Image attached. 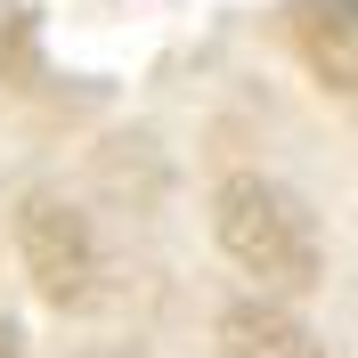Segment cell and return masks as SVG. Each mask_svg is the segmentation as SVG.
Instances as JSON below:
<instances>
[{"label":"cell","instance_id":"obj_5","mask_svg":"<svg viewBox=\"0 0 358 358\" xmlns=\"http://www.w3.org/2000/svg\"><path fill=\"white\" fill-rule=\"evenodd\" d=\"M0 358H24V334L8 326V317H0Z\"/></svg>","mask_w":358,"mask_h":358},{"label":"cell","instance_id":"obj_4","mask_svg":"<svg viewBox=\"0 0 358 358\" xmlns=\"http://www.w3.org/2000/svg\"><path fill=\"white\" fill-rule=\"evenodd\" d=\"M220 358H326L317 334L293 310H268V301H236L220 317Z\"/></svg>","mask_w":358,"mask_h":358},{"label":"cell","instance_id":"obj_1","mask_svg":"<svg viewBox=\"0 0 358 358\" xmlns=\"http://www.w3.org/2000/svg\"><path fill=\"white\" fill-rule=\"evenodd\" d=\"M212 228H220V252L245 277L277 293H310L317 285V228L301 212V196H285L277 179L261 171H236L220 179V196H212Z\"/></svg>","mask_w":358,"mask_h":358},{"label":"cell","instance_id":"obj_2","mask_svg":"<svg viewBox=\"0 0 358 358\" xmlns=\"http://www.w3.org/2000/svg\"><path fill=\"white\" fill-rule=\"evenodd\" d=\"M17 252H24V277L41 285L49 310H82L90 293H98V236L73 203L57 196H24L17 212Z\"/></svg>","mask_w":358,"mask_h":358},{"label":"cell","instance_id":"obj_3","mask_svg":"<svg viewBox=\"0 0 358 358\" xmlns=\"http://www.w3.org/2000/svg\"><path fill=\"white\" fill-rule=\"evenodd\" d=\"M285 41L326 90L358 98V0H285Z\"/></svg>","mask_w":358,"mask_h":358}]
</instances>
